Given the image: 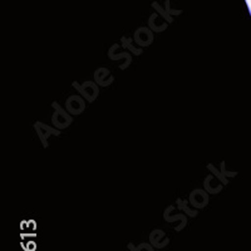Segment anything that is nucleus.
Here are the masks:
<instances>
[{"label": "nucleus", "instance_id": "nucleus-1", "mask_svg": "<svg viewBox=\"0 0 251 251\" xmlns=\"http://www.w3.org/2000/svg\"><path fill=\"white\" fill-rule=\"evenodd\" d=\"M161 239H166L165 232L161 231V230H156V231H152L150 240H151V245H153V248L162 249L165 246L169 245V241H162L161 243Z\"/></svg>", "mask_w": 251, "mask_h": 251}, {"label": "nucleus", "instance_id": "nucleus-2", "mask_svg": "<svg viewBox=\"0 0 251 251\" xmlns=\"http://www.w3.org/2000/svg\"><path fill=\"white\" fill-rule=\"evenodd\" d=\"M128 249L131 251H154L153 245H150V244H141L138 246H133L132 244H128Z\"/></svg>", "mask_w": 251, "mask_h": 251}, {"label": "nucleus", "instance_id": "nucleus-3", "mask_svg": "<svg viewBox=\"0 0 251 251\" xmlns=\"http://www.w3.org/2000/svg\"><path fill=\"white\" fill-rule=\"evenodd\" d=\"M35 249H37V245L34 243H28L26 246H24V250L25 251H35Z\"/></svg>", "mask_w": 251, "mask_h": 251}]
</instances>
